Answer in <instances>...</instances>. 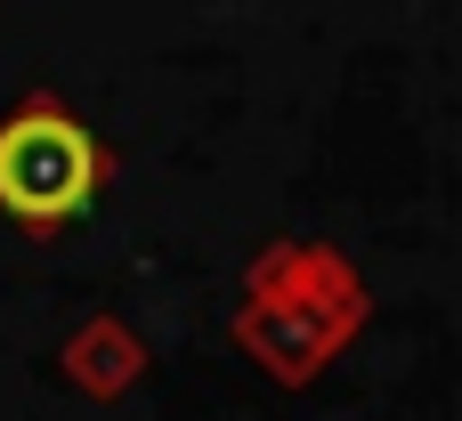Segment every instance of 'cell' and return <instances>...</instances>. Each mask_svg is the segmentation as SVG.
I'll use <instances>...</instances> for the list:
<instances>
[{
  "label": "cell",
  "instance_id": "obj_1",
  "mask_svg": "<svg viewBox=\"0 0 462 421\" xmlns=\"http://www.w3.org/2000/svg\"><path fill=\"white\" fill-rule=\"evenodd\" d=\"M114 154L106 138L57 97V89H24L0 114V219L24 235H65L73 219H89V203L106 195Z\"/></svg>",
  "mask_w": 462,
  "mask_h": 421
}]
</instances>
